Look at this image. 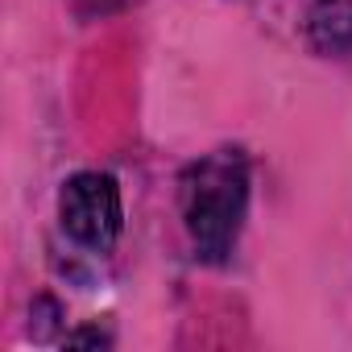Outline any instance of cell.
<instances>
[{"instance_id":"cell-1","label":"cell","mask_w":352,"mask_h":352,"mask_svg":"<svg viewBox=\"0 0 352 352\" xmlns=\"http://www.w3.org/2000/svg\"><path fill=\"white\" fill-rule=\"evenodd\" d=\"M179 208L204 261H224L241 236L249 208V162L241 149H216L191 162L179 179Z\"/></svg>"},{"instance_id":"cell-2","label":"cell","mask_w":352,"mask_h":352,"mask_svg":"<svg viewBox=\"0 0 352 352\" xmlns=\"http://www.w3.org/2000/svg\"><path fill=\"white\" fill-rule=\"evenodd\" d=\"M58 216H63V228L71 241H79L83 249H112L116 236H120V224H124V212H120V191L108 174H96V170H83L75 179H67L63 195H58Z\"/></svg>"},{"instance_id":"cell-3","label":"cell","mask_w":352,"mask_h":352,"mask_svg":"<svg viewBox=\"0 0 352 352\" xmlns=\"http://www.w3.org/2000/svg\"><path fill=\"white\" fill-rule=\"evenodd\" d=\"M311 38L319 50H344L352 42V0H319L311 9Z\"/></svg>"}]
</instances>
